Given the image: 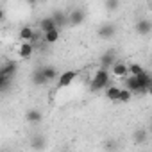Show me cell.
<instances>
[{
	"mask_svg": "<svg viewBox=\"0 0 152 152\" xmlns=\"http://www.w3.org/2000/svg\"><path fill=\"white\" fill-rule=\"evenodd\" d=\"M41 70H43V73H45V77L48 79V83H52V81H56V79L59 77V73H57V68H56V66H52V64L41 66Z\"/></svg>",
	"mask_w": 152,
	"mask_h": 152,
	"instance_id": "ac0fdd59",
	"label": "cell"
},
{
	"mask_svg": "<svg viewBox=\"0 0 152 152\" xmlns=\"http://www.w3.org/2000/svg\"><path fill=\"white\" fill-rule=\"evenodd\" d=\"M116 25L115 23H111V22H106V23H102L100 27H99V31H97V34H99V38L100 39H113L115 38V34H116Z\"/></svg>",
	"mask_w": 152,
	"mask_h": 152,
	"instance_id": "277c9868",
	"label": "cell"
},
{
	"mask_svg": "<svg viewBox=\"0 0 152 152\" xmlns=\"http://www.w3.org/2000/svg\"><path fill=\"white\" fill-rule=\"evenodd\" d=\"M120 90H122V88L109 84V86L106 88V99L111 100V102H118V99H120Z\"/></svg>",
	"mask_w": 152,
	"mask_h": 152,
	"instance_id": "2e32d148",
	"label": "cell"
},
{
	"mask_svg": "<svg viewBox=\"0 0 152 152\" xmlns=\"http://www.w3.org/2000/svg\"><path fill=\"white\" fill-rule=\"evenodd\" d=\"M34 48H36L34 43H31V41H22L20 47H18V56H20V59H31L32 54H34Z\"/></svg>",
	"mask_w": 152,
	"mask_h": 152,
	"instance_id": "ba28073f",
	"label": "cell"
},
{
	"mask_svg": "<svg viewBox=\"0 0 152 152\" xmlns=\"http://www.w3.org/2000/svg\"><path fill=\"white\" fill-rule=\"evenodd\" d=\"M27 2H29V4H34V2H38V0H27Z\"/></svg>",
	"mask_w": 152,
	"mask_h": 152,
	"instance_id": "484cf974",
	"label": "cell"
},
{
	"mask_svg": "<svg viewBox=\"0 0 152 152\" xmlns=\"http://www.w3.org/2000/svg\"><path fill=\"white\" fill-rule=\"evenodd\" d=\"M31 147L36 148V150L43 148V147H45V136H34L32 141H31Z\"/></svg>",
	"mask_w": 152,
	"mask_h": 152,
	"instance_id": "44dd1931",
	"label": "cell"
},
{
	"mask_svg": "<svg viewBox=\"0 0 152 152\" xmlns=\"http://www.w3.org/2000/svg\"><path fill=\"white\" fill-rule=\"evenodd\" d=\"M111 75H113V73H109L107 68H99V70L95 72V75H93L91 83H90V90L95 91V93L106 90V88L111 84Z\"/></svg>",
	"mask_w": 152,
	"mask_h": 152,
	"instance_id": "6da1fadb",
	"label": "cell"
},
{
	"mask_svg": "<svg viewBox=\"0 0 152 152\" xmlns=\"http://www.w3.org/2000/svg\"><path fill=\"white\" fill-rule=\"evenodd\" d=\"M111 73H113V77L125 79L127 75H129V64H125L124 61H116V63L111 66Z\"/></svg>",
	"mask_w": 152,
	"mask_h": 152,
	"instance_id": "52a82bcc",
	"label": "cell"
},
{
	"mask_svg": "<svg viewBox=\"0 0 152 152\" xmlns=\"http://www.w3.org/2000/svg\"><path fill=\"white\" fill-rule=\"evenodd\" d=\"M16 72H18V64L15 61H7V63H4L2 68H0V73H2V75H9V77H15Z\"/></svg>",
	"mask_w": 152,
	"mask_h": 152,
	"instance_id": "7c38bea8",
	"label": "cell"
},
{
	"mask_svg": "<svg viewBox=\"0 0 152 152\" xmlns=\"http://www.w3.org/2000/svg\"><path fill=\"white\" fill-rule=\"evenodd\" d=\"M77 75H79V72H75V70L61 72L59 77H57V88H66V86H70L75 79H77Z\"/></svg>",
	"mask_w": 152,
	"mask_h": 152,
	"instance_id": "3957f363",
	"label": "cell"
},
{
	"mask_svg": "<svg viewBox=\"0 0 152 152\" xmlns=\"http://www.w3.org/2000/svg\"><path fill=\"white\" fill-rule=\"evenodd\" d=\"M118 7H120V0H106V9L109 13L118 11Z\"/></svg>",
	"mask_w": 152,
	"mask_h": 152,
	"instance_id": "603a6c76",
	"label": "cell"
},
{
	"mask_svg": "<svg viewBox=\"0 0 152 152\" xmlns=\"http://www.w3.org/2000/svg\"><path fill=\"white\" fill-rule=\"evenodd\" d=\"M134 31H136V34H140V36H148V34L152 32V22H150L148 18H140V20L134 23Z\"/></svg>",
	"mask_w": 152,
	"mask_h": 152,
	"instance_id": "8992f818",
	"label": "cell"
},
{
	"mask_svg": "<svg viewBox=\"0 0 152 152\" xmlns=\"http://www.w3.org/2000/svg\"><path fill=\"white\" fill-rule=\"evenodd\" d=\"M84 20H86V13H84V9H81V7H73V9L68 13V25H72V27L83 25Z\"/></svg>",
	"mask_w": 152,
	"mask_h": 152,
	"instance_id": "7a4b0ae2",
	"label": "cell"
},
{
	"mask_svg": "<svg viewBox=\"0 0 152 152\" xmlns=\"http://www.w3.org/2000/svg\"><path fill=\"white\" fill-rule=\"evenodd\" d=\"M59 38H61V29H59V27H56V29H50V31L43 32V39H45V43H47V45H54V43H57V41H59Z\"/></svg>",
	"mask_w": 152,
	"mask_h": 152,
	"instance_id": "9c48e42d",
	"label": "cell"
},
{
	"mask_svg": "<svg viewBox=\"0 0 152 152\" xmlns=\"http://www.w3.org/2000/svg\"><path fill=\"white\" fill-rule=\"evenodd\" d=\"M116 61H118V59H116V50H115V48L106 50V52L100 56V59H99L100 68H107V70H111V66H113Z\"/></svg>",
	"mask_w": 152,
	"mask_h": 152,
	"instance_id": "5b68a950",
	"label": "cell"
},
{
	"mask_svg": "<svg viewBox=\"0 0 152 152\" xmlns=\"http://www.w3.org/2000/svg\"><path fill=\"white\" fill-rule=\"evenodd\" d=\"M143 72H145V68H143L141 64H138V63L129 64V73H131V75H140V73H143Z\"/></svg>",
	"mask_w": 152,
	"mask_h": 152,
	"instance_id": "cb8c5ba5",
	"label": "cell"
},
{
	"mask_svg": "<svg viewBox=\"0 0 152 152\" xmlns=\"http://www.w3.org/2000/svg\"><path fill=\"white\" fill-rule=\"evenodd\" d=\"M148 95H150V97H152V86H150V88H148Z\"/></svg>",
	"mask_w": 152,
	"mask_h": 152,
	"instance_id": "d4e9b609",
	"label": "cell"
},
{
	"mask_svg": "<svg viewBox=\"0 0 152 152\" xmlns=\"http://www.w3.org/2000/svg\"><path fill=\"white\" fill-rule=\"evenodd\" d=\"M150 132H152V120H150Z\"/></svg>",
	"mask_w": 152,
	"mask_h": 152,
	"instance_id": "4316f807",
	"label": "cell"
},
{
	"mask_svg": "<svg viewBox=\"0 0 152 152\" xmlns=\"http://www.w3.org/2000/svg\"><path fill=\"white\" fill-rule=\"evenodd\" d=\"M147 138H148V131H147V129H143V127L136 129V131H134V134H132V140H134L136 143H145V141H147Z\"/></svg>",
	"mask_w": 152,
	"mask_h": 152,
	"instance_id": "d6986e66",
	"label": "cell"
},
{
	"mask_svg": "<svg viewBox=\"0 0 152 152\" xmlns=\"http://www.w3.org/2000/svg\"><path fill=\"white\" fill-rule=\"evenodd\" d=\"M13 79L15 77H9V75H2V73H0V91L6 93L9 90V86L13 84Z\"/></svg>",
	"mask_w": 152,
	"mask_h": 152,
	"instance_id": "ffe728a7",
	"label": "cell"
},
{
	"mask_svg": "<svg viewBox=\"0 0 152 152\" xmlns=\"http://www.w3.org/2000/svg\"><path fill=\"white\" fill-rule=\"evenodd\" d=\"M34 34H36V31H34L31 25H23V27L18 31V38H20V41H31V39L34 38Z\"/></svg>",
	"mask_w": 152,
	"mask_h": 152,
	"instance_id": "5bb4252c",
	"label": "cell"
},
{
	"mask_svg": "<svg viewBox=\"0 0 152 152\" xmlns=\"http://www.w3.org/2000/svg\"><path fill=\"white\" fill-rule=\"evenodd\" d=\"M56 27H57V23H56V20L52 18V15L39 20V31H43V32H47V31H50V29H56Z\"/></svg>",
	"mask_w": 152,
	"mask_h": 152,
	"instance_id": "9a60e30c",
	"label": "cell"
},
{
	"mask_svg": "<svg viewBox=\"0 0 152 152\" xmlns=\"http://www.w3.org/2000/svg\"><path fill=\"white\" fill-rule=\"evenodd\" d=\"M132 99V91L129 90V88H122L120 90V99H118V102H129Z\"/></svg>",
	"mask_w": 152,
	"mask_h": 152,
	"instance_id": "7402d4cb",
	"label": "cell"
},
{
	"mask_svg": "<svg viewBox=\"0 0 152 152\" xmlns=\"http://www.w3.org/2000/svg\"><path fill=\"white\" fill-rule=\"evenodd\" d=\"M52 18L56 20V23H57V27H59V29H63V27H66V25H68V15H66L64 11H61V9L54 11V13H52Z\"/></svg>",
	"mask_w": 152,
	"mask_h": 152,
	"instance_id": "4fadbf2b",
	"label": "cell"
},
{
	"mask_svg": "<svg viewBox=\"0 0 152 152\" xmlns=\"http://www.w3.org/2000/svg\"><path fill=\"white\" fill-rule=\"evenodd\" d=\"M125 88H129L132 93H140V83H138V77L136 75H127L125 77Z\"/></svg>",
	"mask_w": 152,
	"mask_h": 152,
	"instance_id": "e0dca14e",
	"label": "cell"
},
{
	"mask_svg": "<svg viewBox=\"0 0 152 152\" xmlns=\"http://www.w3.org/2000/svg\"><path fill=\"white\" fill-rule=\"evenodd\" d=\"M25 120H27L31 125H38V124H41L43 115H41L39 109H29V111L25 113Z\"/></svg>",
	"mask_w": 152,
	"mask_h": 152,
	"instance_id": "8fae6325",
	"label": "cell"
},
{
	"mask_svg": "<svg viewBox=\"0 0 152 152\" xmlns=\"http://www.w3.org/2000/svg\"><path fill=\"white\" fill-rule=\"evenodd\" d=\"M31 81H32V84H34V86H45V84H48V79L45 77V73H43V70H41V68H36V70L32 72Z\"/></svg>",
	"mask_w": 152,
	"mask_h": 152,
	"instance_id": "30bf717a",
	"label": "cell"
}]
</instances>
